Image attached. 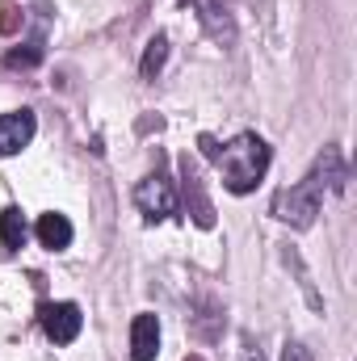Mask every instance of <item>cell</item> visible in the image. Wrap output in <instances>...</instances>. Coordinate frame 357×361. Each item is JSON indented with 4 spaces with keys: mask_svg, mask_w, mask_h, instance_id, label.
I'll use <instances>...</instances> for the list:
<instances>
[{
    "mask_svg": "<svg viewBox=\"0 0 357 361\" xmlns=\"http://www.w3.org/2000/svg\"><path fill=\"white\" fill-rule=\"evenodd\" d=\"M21 244H25V219H21L17 206H4L0 210V248L4 252H17Z\"/></svg>",
    "mask_w": 357,
    "mask_h": 361,
    "instance_id": "obj_9",
    "label": "cell"
},
{
    "mask_svg": "<svg viewBox=\"0 0 357 361\" xmlns=\"http://www.w3.org/2000/svg\"><path fill=\"white\" fill-rule=\"evenodd\" d=\"M282 361H311V357H307V349H303V345H286Z\"/></svg>",
    "mask_w": 357,
    "mask_h": 361,
    "instance_id": "obj_13",
    "label": "cell"
},
{
    "mask_svg": "<svg viewBox=\"0 0 357 361\" xmlns=\"http://www.w3.org/2000/svg\"><path fill=\"white\" fill-rule=\"evenodd\" d=\"M135 206L143 210V219L164 223L169 214H177V189H173V180L160 177V173H152L147 180H139V189H135Z\"/></svg>",
    "mask_w": 357,
    "mask_h": 361,
    "instance_id": "obj_3",
    "label": "cell"
},
{
    "mask_svg": "<svg viewBox=\"0 0 357 361\" xmlns=\"http://www.w3.org/2000/svg\"><path fill=\"white\" fill-rule=\"evenodd\" d=\"M214 160H219L223 185H227L231 193H248V189L261 185V177H265V169H269V143L261 135H240V139H231Z\"/></svg>",
    "mask_w": 357,
    "mask_h": 361,
    "instance_id": "obj_2",
    "label": "cell"
},
{
    "mask_svg": "<svg viewBox=\"0 0 357 361\" xmlns=\"http://www.w3.org/2000/svg\"><path fill=\"white\" fill-rule=\"evenodd\" d=\"M38 240H42V248L59 252V248L72 244V223H68L63 214H42V219H38Z\"/></svg>",
    "mask_w": 357,
    "mask_h": 361,
    "instance_id": "obj_8",
    "label": "cell"
},
{
    "mask_svg": "<svg viewBox=\"0 0 357 361\" xmlns=\"http://www.w3.org/2000/svg\"><path fill=\"white\" fill-rule=\"evenodd\" d=\"M341 185H345V160L337 147H328L298 185H290L273 197V219H282L290 227H311L324 206V189H341Z\"/></svg>",
    "mask_w": 357,
    "mask_h": 361,
    "instance_id": "obj_1",
    "label": "cell"
},
{
    "mask_svg": "<svg viewBox=\"0 0 357 361\" xmlns=\"http://www.w3.org/2000/svg\"><path fill=\"white\" fill-rule=\"evenodd\" d=\"M160 353V319L156 315H135L131 324V361H156Z\"/></svg>",
    "mask_w": 357,
    "mask_h": 361,
    "instance_id": "obj_6",
    "label": "cell"
},
{
    "mask_svg": "<svg viewBox=\"0 0 357 361\" xmlns=\"http://www.w3.org/2000/svg\"><path fill=\"white\" fill-rule=\"evenodd\" d=\"M240 361H265V357H261V349H244V357Z\"/></svg>",
    "mask_w": 357,
    "mask_h": 361,
    "instance_id": "obj_14",
    "label": "cell"
},
{
    "mask_svg": "<svg viewBox=\"0 0 357 361\" xmlns=\"http://www.w3.org/2000/svg\"><path fill=\"white\" fill-rule=\"evenodd\" d=\"M38 122L30 109H13V114H0V156H17L30 139H34Z\"/></svg>",
    "mask_w": 357,
    "mask_h": 361,
    "instance_id": "obj_5",
    "label": "cell"
},
{
    "mask_svg": "<svg viewBox=\"0 0 357 361\" xmlns=\"http://www.w3.org/2000/svg\"><path fill=\"white\" fill-rule=\"evenodd\" d=\"M42 332L55 341V345H72L76 336H80V324H85V315H80V307L76 302H42Z\"/></svg>",
    "mask_w": 357,
    "mask_h": 361,
    "instance_id": "obj_4",
    "label": "cell"
},
{
    "mask_svg": "<svg viewBox=\"0 0 357 361\" xmlns=\"http://www.w3.org/2000/svg\"><path fill=\"white\" fill-rule=\"evenodd\" d=\"M193 8H198V17H202V25L210 30V38H219V42H231V21H227V8H223V0H189Z\"/></svg>",
    "mask_w": 357,
    "mask_h": 361,
    "instance_id": "obj_7",
    "label": "cell"
},
{
    "mask_svg": "<svg viewBox=\"0 0 357 361\" xmlns=\"http://www.w3.org/2000/svg\"><path fill=\"white\" fill-rule=\"evenodd\" d=\"M164 59H169V38H164V34H156V38L147 42V51H143V76L152 80V76L164 68Z\"/></svg>",
    "mask_w": 357,
    "mask_h": 361,
    "instance_id": "obj_11",
    "label": "cell"
},
{
    "mask_svg": "<svg viewBox=\"0 0 357 361\" xmlns=\"http://www.w3.org/2000/svg\"><path fill=\"white\" fill-rule=\"evenodd\" d=\"M181 169H185V197L193 193V219H198V227H210V223H214V210H210V202L202 197V180H198V173L189 169V160H185Z\"/></svg>",
    "mask_w": 357,
    "mask_h": 361,
    "instance_id": "obj_10",
    "label": "cell"
},
{
    "mask_svg": "<svg viewBox=\"0 0 357 361\" xmlns=\"http://www.w3.org/2000/svg\"><path fill=\"white\" fill-rule=\"evenodd\" d=\"M4 63H8V68H38V63H42V51H38V47L8 51V55H4Z\"/></svg>",
    "mask_w": 357,
    "mask_h": 361,
    "instance_id": "obj_12",
    "label": "cell"
}]
</instances>
